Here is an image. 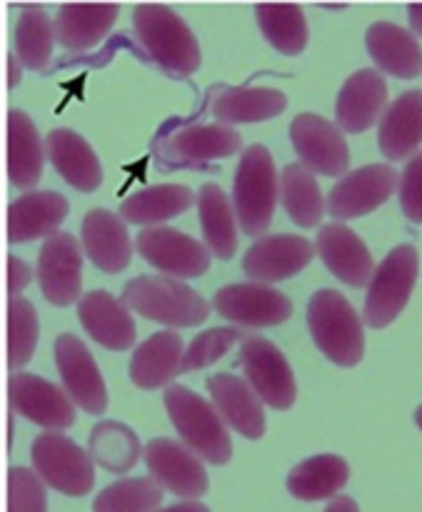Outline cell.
<instances>
[{"label": "cell", "mask_w": 422, "mask_h": 512, "mask_svg": "<svg viewBox=\"0 0 422 512\" xmlns=\"http://www.w3.org/2000/svg\"><path fill=\"white\" fill-rule=\"evenodd\" d=\"M308 328L320 353L335 365L353 368L363 360V323L350 300L338 290H318L310 298Z\"/></svg>", "instance_id": "3"}, {"label": "cell", "mask_w": 422, "mask_h": 512, "mask_svg": "<svg viewBox=\"0 0 422 512\" xmlns=\"http://www.w3.org/2000/svg\"><path fill=\"white\" fill-rule=\"evenodd\" d=\"M398 173L393 165L375 163L353 170L335 183L328 195V213L335 220H353L378 210L398 188Z\"/></svg>", "instance_id": "13"}, {"label": "cell", "mask_w": 422, "mask_h": 512, "mask_svg": "<svg viewBox=\"0 0 422 512\" xmlns=\"http://www.w3.org/2000/svg\"><path fill=\"white\" fill-rule=\"evenodd\" d=\"M318 250L300 235H265L255 240L243 258V270L253 283L270 285L308 268Z\"/></svg>", "instance_id": "17"}, {"label": "cell", "mask_w": 422, "mask_h": 512, "mask_svg": "<svg viewBox=\"0 0 422 512\" xmlns=\"http://www.w3.org/2000/svg\"><path fill=\"white\" fill-rule=\"evenodd\" d=\"M163 400L178 435L200 460H208L210 465H225L233 458L228 425L223 423L213 403L183 385H170Z\"/></svg>", "instance_id": "2"}, {"label": "cell", "mask_w": 422, "mask_h": 512, "mask_svg": "<svg viewBox=\"0 0 422 512\" xmlns=\"http://www.w3.org/2000/svg\"><path fill=\"white\" fill-rule=\"evenodd\" d=\"M318 255L323 258L325 268L343 280L345 285L353 288H365L373 280V255H370L368 245L358 238V233L343 223L323 225L318 233V245H315Z\"/></svg>", "instance_id": "19"}, {"label": "cell", "mask_w": 422, "mask_h": 512, "mask_svg": "<svg viewBox=\"0 0 422 512\" xmlns=\"http://www.w3.org/2000/svg\"><path fill=\"white\" fill-rule=\"evenodd\" d=\"M240 133L230 125H190L178 130L168 140V155L180 163H203V160L228 158L240 150Z\"/></svg>", "instance_id": "31"}, {"label": "cell", "mask_w": 422, "mask_h": 512, "mask_svg": "<svg viewBox=\"0 0 422 512\" xmlns=\"http://www.w3.org/2000/svg\"><path fill=\"white\" fill-rule=\"evenodd\" d=\"M83 250L95 268L103 273H120L128 268L130 255H133V240H130L125 220L118 218L110 210H90L83 218L80 228Z\"/></svg>", "instance_id": "22"}, {"label": "cell", "mask_w": 422, "mask_h": 512, "mask_svg": "<svg viewBox=\"0 0 422 512\" xmlns=\"http://www.w3.org/2000/svg\"><path fill=\"white\" fill-rule=\"evenodd\" d=\"M45 153H48L50 163L58 170L60 178L80 193H93L103 183V168H100L98 155L90 148L88 140H83L73 130H50L48 138H45Z\"/></svg>", "instance_id": "24"}, {"label": "cell", "mask_w": 422, "mask_h": 512, "mask_svg": "<svg viewBox=\"0 0 422 512\" xmlns=\"http://www.w3.org/2000/svg\"><path fill=\"white\" fill-rule=\"evenodd\" d=\"M8 512H48L45 483L28 468L8 473Z\"/></svg>", "instance_id": "42"}, {"label": "cell", "mask_w": 422, "mask_h": 512, "mask_svg": "<svg viewBox=\"0 0 422 512\" xmlns=\"http://www.w3.org/2000/svg\"><path fill=\"white\" fill-rule=\"evenodd\" d=\"M350 468L340 455H313L295 465L288 475V493L303 503L338 498L348 485Z\"/></svg>", "instance_id": "30"}, {"label": "cell", "mask_w": 422, "mask_h": 512, "mask_svg": "<svg viewBox=\"0 0 422 512\" xmlns=\"http://www.w3.org/2000/svg\"><path fill=\"white\" fill-rule=\"evenodd\" d=\"M78 318L85 333L108 350H128L135 343V320L123 300L105 290H90L78 300Z\"/></svg>", "instance_id": "21"}, {"label": "cell", "mask_w": 422, "mask_h": 512, "mask_svg": "<svg viewBox=\"0 0 422 512\" xmlns=\"http://www.w3.org/2000/svg\"><path fill=\"white\" fill-rule=\"evenodd\" d=\"M388 103L385 78L373 68H363L345 80L335 103V120L345 133H365L383 120Z\"/></svg>", "instance_id": "18"}, {"label": "cell", "mask_w": 422, "mask_h": 512, "mask_svg": "<svg viewBox=\"0 0 422 512\" xmlns=\"http://www.w3.org/2000/svg\"><path fill=\"white\" fill-rule=\"evenodd\" d=\"M158 512H210L205 508L203 503H198V500H188V503H178V505H170V508H163Z\"/></svg>", "instance_id": "46"}, {"label": "cell", "mask_w": 422, "mask_h": 512, "mask_svg": "<svg viewBox=\"0 0 422 512\" xmlns=\"http://www.w3.org/2000/svg\"><path fill=\"white\" fill-rule=\"evenodd\" d=\"M38 283L50 305H73L83 285V250L70 233L58 230L43 243L38 255Z\"/></svg>", "instance_id": "14"}, {"label": "cell", "mask_w": 422, "mask_h": 512, "mask_svg": "<svg viewBox=\"0 0 422 512\" xmlns=\"http://www.w3.org/2000/svg\"><path fill=\"white\" fill-rule=\"evenodd\" d=\"M55 363L70 400L85 413L103 415L108 408V390L83 340L70 333L60 335L55 340Z\"/></svg>", "instance_id": "15"}, {"label": "cell", "mask_w": 422, "mask_h": 512, "mask_svg": "<svg viewBox=\"0 0 422 512\" xmlns=\"http://www.w3.org/2000/svg\"><path fill=\"white\" fill-rule=\"evenodd\" d=\"M20 60L18 55H8V88H15L20 83Z\"/></svg>", "instance_id": "47"}, {"label": "cell", "mask_w": 422, "mask_h": 512, "mask_svg": "<svg viewBox=\"0 0 422 512\" xmlns=\"http://www.w3.org/2000/svg\"><path fill=\"white\" fill-rule=\"evenodd\" d=\"M163 488L153 478H125L100 490L93 512H158Z\"/></svg>", "instance_id": "39"}, {"label": "cell", "mask_w": 422, "mask_h": 512, "mask_svg": "<svg viewBox=\"0 0 422 512\" xmlns=\"http://www.w3.org/2000/svg\"><path fill=\"white\" fill-rule=\"evenodd\" d=\"M198 213L200 228H203L205 248L213 250L215 258H233L238 248V233H235V208L223 193V188L215 183H205L198 193Z\"/></svg>", "instance_id": "32"}, {"label": "cell", "mask_w": 422, "mask_h": 512, "mask_svg": "<svg viewBox=\"0 0 422 512\" xmlns=\"http://www.w3.org/2000/svg\"><path fill=\"white\" fill-rule=\"evenodd\" d=\"M38 345V313L25 298L8 303V368L20 370L30 363Z\"/></svg>", "instance_id": "40"}, {"label": "cell", "mask_w": 422, "mask_h": 512, "mask_svg": "<svg viewBox=\"0 0 422 512\" xmlns=\"http://www.w3.org/2000/svg\"><path fill=\"white\" fill-rule=\"evenodd\" d=\"M118 5H63L55 18V40L65 50L95 48L118 18Z\"/></svg>", "instance_id": "29"}, {"label": "cell", "mask_w": 422, "mask_h": 512, "mask_svg": "<svg viewBox=\"0 0 422 512\" xmlns=\"http://www.w3.org/2000/svg\"><path fill=\"white\" fill-rule=\"evenodd\" d=\"M213 308L240 328H273L293 313L288 295L260 283L225 285L215 293Z\"/></svg>", "instance_id": "11"}, {"label": "cell", "mask_w": 422, "mask_h": 512, "mask_svg": "<svg viewBox=\"0 0 422 512\" xmlns=\"http://www.w3.org/2000/svg\"><path fill=\"white\" fill-rule=\"evenodd\" d=\"M43 140L28 113H8V178L15 188L33 190L43 175ZM35 193V190H33Z\"/></svg>", "instance_id": "28"}, {"label": "cell", "mask_w": 422, "mask_h": 512, "mask_svg": "<svg viewBox=\"0 0 422 512\" xmlns=\"http://www.w3.org/2000/svg\"><path fill=\"white\" fill-rule=\"evenodd\" d=\"M258 25L265 40L283 55L303 53L308 45V23L300 5H258Z\"/></svg>", "instance_id": "37"}, {"label": "cell", "mask_w": 422, "mask_h": 512, "mask_svg": "<svg viewBox=\"0 0 422 512\" xmlns=\"http://www.w3.org/2000/svg\"><path fill=\"white\" fill-rule=\"evenodd\" d=\"M120 300L128 305V310L170 328H193L210 313L203 295L168 275H138L125 283Z\"/></svg>", "instance_id": "1"}, {"label": "cell", "mask_w": 422, "mask_h": 512, "mask_svg": "<svg viewBox=\"0 0 422 512\" xmlns=\"http://www.w3.org/2000/svg\"><path fill=\"white\" fill-rule=\"evenodd\" d=\"M68 215V200L53 190L20 195L8 208V240L20 245L28 240L50 238Z\"/></svg>", "instance_id": "23"}, {"label": "cell", "mask_w": 422, "mask_h": 512, "mask_svg": "<svg viewBox=\"0 0 422 512\" xmlns=\"http://www.w3.org/2000/svg\"><path fill=\"white\" fill-rule=\"evenodd\" d=\"M208 393L215 410L228 428L248 440H260L265 433L263 400L243 378L233 373H215L208 378Z\"/></svg>", "instance_id": "20"}, {"label": "cell", "mask_w": 422, "mask_h": 512, "mask_svg": "<svg viewBox=\"0 0 422 512\" xmlns=\"http://www.w3.org/2000/svg\"><path fill=\"white\" fill-rule=\"evenodd\" d=\"M238 363L245 373V383L255 390V395L265 405L275 410L293 408L295 398H298L293 368L268 338L250 335L240 345Z\"/></svg>", "instance_id": "8"}, {"label": "cell", "mask_w": 422, "mask_h": 512, "mask_svg": "<svg viewBox=\"0 0 422 512\" xmlns=\"http://www.w3.org/2000/svg\"><path fill=\"white\" fill-rule=\"evenodd\" d=\"M398 185L403 213L413 223H422V150L408 160Z\"/></svg>", "instance_id": "43"}, {"label": "cell", "mask_w": 422, "mask_h": 512, "mask_svg": "<svg viewBox=\"0 0 422 512\" xmlns=\"http://www.w3.org/2000/svg\"><path fill=\"white\" fill-rule=\"evenodd\" d=\"M325 512H360V508L353 498H348V495H340V498L330 500V505L325 508Z\"/></svg>", "instance_id": "45"}, {"label": "cell", "mask_w": 422, "mask_h": 512, "mask_svg": "<svg viewBox=\"0 0 422 512\" xmlns=\"http://www.w3.org/2000/svg\"><path fill=\"white\" fill-rule=\"evenodd\" d=\"M248 338L250 335L245 333L243 328H235V325L205 330V333H200L198 338L188 345V350H185L180 373H190V370H200L218 363L235 343H245Z\"/></svg>", "instance_id": "41"}, {"label": "cell", "mask_w": 422, "mask_h": 512, "mask_svg": "<svg viewBox=\"0 0 422 512\" xmlns=\"http://www.w3.org/2000/svg\"><path fill=\"white\" fill-rule=\"evenodd\" d=\"M415 423H418V428L422 430V405L418 410H415Z\"/></svg>", "instance_id": "49"}, {"label": "cell", "mask_w": 422, "mask_h": 512, "mask_svg": "<svg viewBox=\"0 0 422 512\" xmlns=\"http://www.w3.org/2000/svg\"><path fill=\"white\" fill-rule=\"evenodd\" d=\"M135 33L150 60L175 75H193L200 68V48L193 30L165 5H138Z\"/></svg>", "instance_id": "5"}, {"label": "cell", "mask_w": 422, "mask_h": 512, "mask_svg": "<svg viewBox=\"0 0 422 512\" xmlns=\"http://www.w3.org/2000/svg\"><path fill=\"white\" fill-rule=\"evenodd\" d=\"M183 338L173 330H160L133 350L130 358V380L143 390L168 385L183 365Z\"/></svg>", "instance_id": "25"}, {"label": "cell", "mask_w": 422, "mask_h": 512, "mask_svg": "<svg viewBox=\"0 0 422 512\" xmlns=\"http://www.w3.org/2000/svg\"><path fill=\"white\" fill-rule=\"evenodd\" d=\"M418 280V250L413 245H398L385 255L383 263L375 268L368 285L363 320L370 328H388L405 310Z\"/></svg>", "instance_id": "6"}, {"label": "cell", "mask_w": 422, "mask_h": 512, "mask_svg": "<svg viewBox=\"0 0 422 512\" xmlns=\"http://www.w3.org/2000/svg\"><path fill=\"white\" fill-rule=\"evenodd\" d=\"M55 28L40 5H28L15 25V55L30 70H43L53 53Z\"/></svg>", "instance_id": "38"}, {"label": "cell", "mask_w": 422, "mask_h": 512, "mask_svg": "<svg viewBox=\"0 0 422 512\" xmlns=\"http://www.w3.org/2000/svg\"><path fill=\"white\" fill-rule=\"evenodd\" d=\"M88 453L93 463L108 473H128L135 468V463L143 455L140 440L128 425L118 420H103L90 430Z\"/></svg>", "instance_id": "35"}, {"label": "cell", "mask_w": 422, "mask_h": 512, "mask_svg": "<svg viewBox=\"0 0 422 512\" xmlns=\"http://www.w3.org/2000/svg\"><path fill=\"white\" fill-rule=\"evenodd\" d=\"M370 58L380 70L395 78L410 80L422 73V48L413 33L395 23H373L365 33Z\"/></svg>", "instance_id": "27"}, {"label": "cell", "mask_w": 422, "mask_h": 512, "mask_svg": "<svg viewBox=\"0 0 422 512\" xmlns=\"http://www.w3.org/2000/svg\"><path fill=\"white\" fill-rule=\"evenodd\" d=\"M280 200L300 228H315L323 220V193L315 175L303 163L285 165L280 173Z\"/></svg>", "instance_id": "36"}, {"label": "cell", "mask_w": 422, "mask_h": 512, "mask_svg": "<svg viewBox=\"0 0 422 512\" xmlns=\"http://www.w3.org/2000/svg\"><path fill=\"white\" fill-rule=\"evenodd\" d=\"M145 468L160 488L188 500H200L208 493V473L198 455L180 440L155 438L143 448Z\"/></svg>", "instance_id": "9"}, {"label": "cell", "mask_w": 422, "mask_h": 512, "mask_svg": "<svg viewBox=\"0 0 422 512\" xmlns=\"http://www.w3.org/2000/svg\"><path fill=\"white\" fill-rule=\"evenodd\" d=\"M288 105L280 90L273 88H228L215 98L213 115L223 125L263 123L280 115Z\"/></svg>", "instance_id": "34"}, {"label": "cell", "mask_w": 422, "mask_h": 512, "mask_svg": "<svg viewBox=\"0 0 422 512\" xmlns=\"http://www.w3.org/2000/svg\"><path fill=\"white\" fill-rule=\"evenodd\" d=\"M422 143V90H408L385 110L378 128L380 153L388 160H405Z\"/></svg>", "instance_id": "26"}, {"label": "cell", "mask_w": 422, "mask_h": 512, "mask_svg": "<svg viewBox=\"0 0 422 512\" xmlns=\"http://www.w3.org/2000/svg\"><path fill=\"white\" fill-rule=\"evenodd\" d=\"M280 180L275 175L273 155L265 145H250L235 173L233 208L245 235L258 238L270 228L278 205Z\"/></svg>", "instance_id": "4"}, {"label": "cell", "mask_w": 422, "mask_h": 512, "mask_svg": "<svg viewBox=\"0 0 422 512\" xmlns=\"http://www.w3.org/2000/svg\"><path fill=\"white\" fill-rule=\"evenodd\" d=\"M10 408L23 418L33 420L35 425L58 430L70 428L75 423V408L70 395L50 380L30 373H13L8 383Z\"/></svg>", "instance_id": "16"}, {"label": "cell", "mask_w": 422, "mask_h": 512, "mask_svg": "<svg viewBox=\"0 0 422 512\" xmlns=\"http://www.w3.org/2000/svg\"><path fill=\"white\" fill-rule=\"evenodd\" d=\"M135 248L145 263L168 278H198L210 268V250L190 235L168 225L143 228L135 238Z\"/></svg>", "instance_id": "10"}, {"label": "cell", "mask_w": 422, "mask_h": 512, "mask_svg": "<svg viewBox=\"0 0 422 512\" xmlns=\"http://www.w3.org/2000/svg\"><path fill=\"white\" fill-rule=\"evenodd\" d=\"M290 140L300 163L318 175H343L348 170L350 153L343 133L323 115L300 113L290 123Z\"/></svg>", "instance_id": "12"}, {"label": "cell", "mask_w": 422, "mask_h": 512, "mask_svg": "<svg viewBox=\"0 0 422 512\" xmlns=\"http://www.w3.org/2000/svg\"><path fill=\"white\" fill-rule=\"evenodd\" d=\"M30 280V268L23 263L20 258H15V255H10L8 258V293H10V300L13 298H20V290L28 285Z\"/></svg>", "instance_id": "44"}, {"label": "cell", "mask_w": 422, "mask_h": 512, "mask_svg": "<svg viewBox=\"0 0 422 512\" xmlns=\"http://www.w3.org/2000/svg\"><path fill=\"white\" fill-rule=\"evenodd\" d=\"M193 200V190L185 185H153V188H143L125 198L120 203V218L125 223L153 228V225L193 208Z\"/></svg>", "instance_id": "33"}, {"label": "cell", "mask_w": 422, "mask_h": 512, "mask_svg": "<svg viewBox=\"0 0 422 512\" xmlns=\"http://www.w3.org/2000/svg\"><path fill=\"white\" fill-rule=\"evenodd\" d=\"M408 15H410V25H413L415 33L422 35V5H410Z\"/></svg>", "instance_id": "48"}, {"label": "cell", "mask_w": 422, "mask_h": 512, "mask_svg": "<svg viewBox=\"0 0 422 512\" xmlns=\"http://www.w3.org/2000/svg\"><path fill=\"white\" fill-rule=\"evenodd\" d=\"M30 458H33L35 473L48 488L70 495V498H83L93 490V458L88 450L75 445L65 435L53 433V430L40 433L33 440Z\"/></svg>", "instance_id": "7"}]
</instances>
